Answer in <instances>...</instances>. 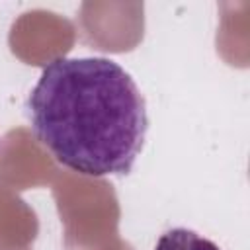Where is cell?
Listing matches in <instances>:
<instances>
[{
  "instance_id": "7a4b0ae2",
  "label": "cell",
  "mask_w": 250,
  "mask_h": 250,
  "mask_svg": "<svg viewBox=\"0 0 250 250\" xmlns=\"http://www.w3.org/2000/svg\"><path fill=\"white\" fill-rule=\"evenodd\" d=\"M154 250H221L213 240L189 229H170L160 234Z\"/></svg>"
},
{
  "instance_id": "6da1fadb",
  "label": "cell",
  "mask_w": 250,
  "mask_h": 250,
  "mask_svg": "<svg viewBox=\"0 0 250 250\" xmlns=\"http://www.w3.org/2000/svg\"><path fill=\"white\" fill-rule=\"evenodd\" d=\"M37 141L86 176H125L143 150L148 113L133 76L105 57L51 61L27 98Z\"/></svg>"
}]
</instances>
